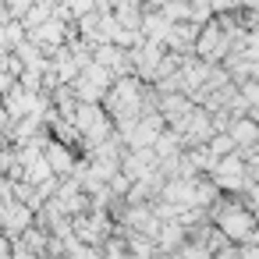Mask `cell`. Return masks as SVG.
<instances>
[{
	"label": "cell",
	"instance_id": "2",
	"mask_svg": "<svg viewBox=\"0 0 259 259\" xmlns=\"http://www.w3.org/2000/svg\"><path fill=\"white\" fill-rule=\"evenodd\" d=\"M43 156H47V163H50V170H54V174H64V170H71V163H75V160H71V153H68L61 142H54Z\"/></svg>",
	"mask_w": 259,
	"mask_h": 259
},
{
	"label": "cell",
	"instance_id": "1",
	"mask_svg": "<svg viewBox=\"0 0 259 259\" xmlns=\"http://www.w3.org/2000/svg\"><path fill=\"white\" fill-rule=\"evenodd\" d=\"M248 224H252L248 213L238 209V206H227V209L220 213V227H224L227 234H238V238H241V234H248Z\"/></svg>",
	"mask_w": 259,
	"mask_h": 259
}]
</instances>
